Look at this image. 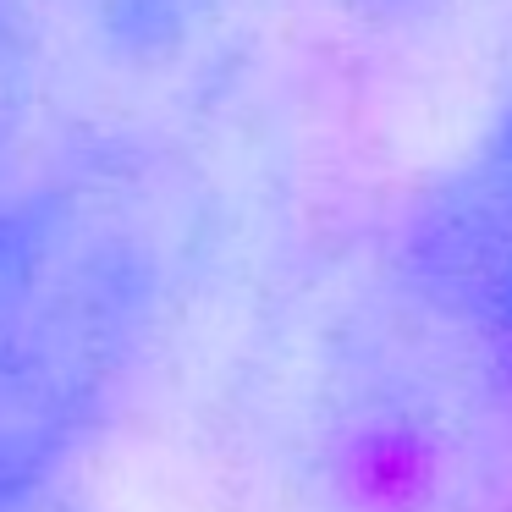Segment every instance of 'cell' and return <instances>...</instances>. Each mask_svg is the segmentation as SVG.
Wrapping results in <instances>:
<instances>
[{"label": "cell", "mask_w": 512, "mask_h": 512, "mask_svg": "<svg viewBox=\"0 0 512 512\" xmlns=\"http://www.w3.org/2000/svg\"><path fill=\"white\" fill-rule=\"evenodd\" d=\"M23 512H89V501H83L78 490H61V496L39 501V507H23Z\"/></svg>", "instance_id": "5"}, {"label": "cell", "mask_w": 512, "mask_h": 512, "mask_svg": "<svg viewBox=\"0 0 512 512\" xmlns=\"http://www.w3.org/2000/svg\"><path fill=\"white\" fill-rule=\"evenodd\" d=\"M380 270L435 314L512 342V34L468 144L391 210Z\"/></svg>", "instance_id": "3"}, {"label": "cell", "mask_w": 512, "mask_h": 512, "mask_svg": "<svg viewBox=\"0 0 512 512\" xmlns=\"http://www.w3.org/2000/svg\"><path fill=\"white\" fill-rule=\"evenodd\" d=\"M237 0H0V116L45 155L149 138L144 105L182 89Z\"/></svg>", "instance_id": "2"}, {"label": "cell", "mask_w": 512, "mask_h": 512, "mask_svg": "<svg viewBox=\"0 0 512 512\" xmlns=\"http://www.w3.org/2000/svg\"><path fill=\"white\" fill-rule=\"evenodd\" d=\"M199 204L160 138L45 155L0 188V512L72 490L188 287Z\"/></svg>", "instance_id": "1"}, {"label": "cell", "mask_w": 512, "mask_h": 512, "mask_svg": "<svg viewBox=\"0 0 512 512\" xmlns=\"http://www.w3.org/2000/svg\"><path fill=\"white\" fill-rule=\"evenodd\" d=\"M353 34L380 39V45H419L446 28L463 23V12H474L479 0H325Z\"/></svg>", "instance_id": "4"}]
</instances>
